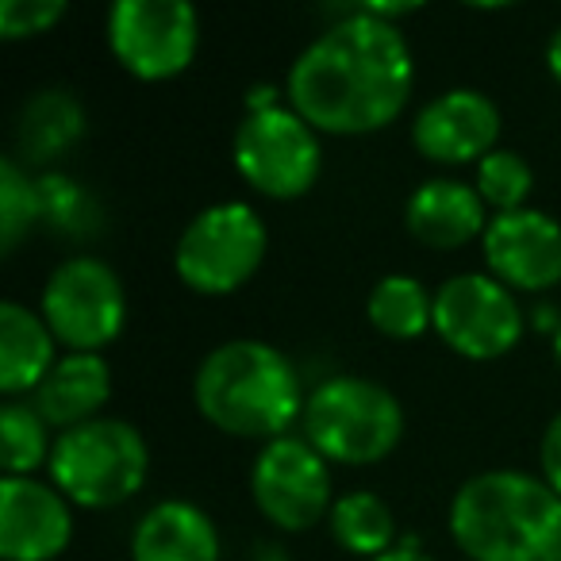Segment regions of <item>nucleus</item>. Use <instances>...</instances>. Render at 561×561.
<instances>
[{"label": "nucleus", "mask_w": 561, "mask_h": 561, "mask_svg": "<svg viewBox=\"0 0 561 561\" xmlns=\"http://www.w3.org/2000/svg\"><path fill=\"white\" fill-rule=\"evenodd\" d=\"M305 438L328 461L369 466L389 458L404 438V408L385 385L339 374L308 392Z\"/></svg>", "instance_id": "nucleus-4"}, {"label": "nucleus", "mask_w": 561, "mask_h": 561, "mask_svg": "<svg viewBox=\"0 0 561 561\" xmlns=\"http://www.w3.org/2000/svg\"><path fill=\"white\" fill-rule=\"evenodd\" d=\"M500 108L481 89H446L435 101L420 108L412 124V142L423 158L435 162H481L489 150H496Z\"/></svg>", "instance_id": "nucleus-14"}, {"label": "nucleus", "mask_w": 561, "mask_h": 561, "mask_svg": "<svg viewBox=\"0 0 561 561\" xmlns=\"http://www.w3.org/2000/svg\"><path fill=\"white\" fill-rule=\"evenodd\" d=\"M0 458H4V477H32L35 466L50 461L47 420L35 404L9 400L0 408Z\"/></svg>", "instance_id": "nucleus-22"}, {"label": "nucleus", "mask_w": 561, "mask_h": 561, "mask_svg": "<svg viewBox=\"0 0 561 561\" xmlns=\"http://www.w3.org/2000/svg\"><path fill=\"white\" fill-rule=\"evenodd\" d=\"M481 247L489 270L507 289L542 293L561 280V224L538 208L496 211Z\"/></svg>", "instance_id": "nucleus-12"}, {"label": "nucleus", "mask_w": 561, "mask_h": 561, "mask_svg": "<svg viewBox=\"0 0 561 561\" xmlns=\"http://www.w3.org/2000/svg\"><path fill=\"white\" fill-rule=\"evenodd\" d=\"M254 504L280 530H308L335 507L331 466L308 438L280 435L262 446L250 469Z\"/></svg>", "instance_id": "nucleus-11"}, {"label": "nucleus", "mask_w": 561, "mask_h": 561, "mask_svg": "<svg viewBox=\"0 0 561 561\" xmlns=\"http://www.w3.org/2000/svg\"><path fill=\"white\" fill-rule=\"evenodd\" d=\"M39 219V181L27 178L16 158H0V250L12 254Z\"/></svg>", "instance_id": "nucleus-23"}, {"label": "nucleus", "mask_w": 561, "mask_h": 561, "mask_svg": "<svg viewBox=\"0 0 561 561\" xmlns=\"http://www.w3.org/2000/svg\"><path fill=\"white\" fill-rule=\"evenodd\" d=\"M435 331L466 358H500L523 339V308L492 273H454L435 289Z\"/></svg>", "instance_id": "nucleus-10"}, {"label": "nucleus", "mask_w": 561, "mask_h": 561, "mask_svg": "<svg viewBox=\"0 0 561 561\" xmlns=\"http://www.w3.org/2000/svg\"><path fill=\"white\" fill-rule=\"evenodd\" d=\"M374 561H435V558H427L423 550H415V542L408 538V542L392 546L389 553H381V558H374Z\"/></svg>", "instance_id": "nucleus-28"}, {"label": "nucleus", "mask_w": 561, "mask_h": 561, "mask_svg": "<svg viewBox=\"0 0 561 561\" xmlns=\"http://www.w3.org/2000/svg\"><path fill=\"white\" fill-rule=\"evenodd\" d=\"M366 316L381 335L415 339L427 328H435V297L412 273H385L369 289Z\"/></svg>", "instance_id": "nucleus-19"}, {"label": "nucleus", "mask_w": 561, "mask_h": 561, "mask_svg": "<svg viewBox=\"0 0 561 561\" xmlns=\"http://www.w3.org/2000/svg\"><path fill=\"white\" fill-rule=\"evenodd\" d=\"M47 469L66 500L81 507H112L147 484L150 450L135 423L96 415L58 435Z\"/></svg>", "instance_id": "nucleus-5"}, {"label": "nucleus", "mask_w": 561, "mask_h": 561, "mask_svg": "<svg viewBox=\"0 0 561 561\" xmlns=\"http://www.w3.org/2000/svg\"><path fill=\"white\" fill-rule=\"evenodd\" d=\"M201 43V16L188 0H116L108 9V47L135 78L181 73Z\"/></svg>", "instance_id": "nucleus-9"}, {"label": "nucleus", "mask_w": 561, "mask_h": 561, "mask_svg": "<svg viewBox=\"0 0 561 561\" xmlns=\"http://www.w3.org/2000/svg\"><path fill=\"white\" fill-rule=\"evenodd\" d=\"M85 127V112L66 89H43L39 96L24 104L20 116V147L35 162H47L58 150H66Z\"/></svg>", "instance_id": "nucleus-20"}, {"label": "nucleus", "mask_w": 561, "mask_h": 561, "mask_svg": "<svg viewBox=\"0 0 561 561\" xmlns=\"http://www.w3.org/2000/svg\"><path fill=\"white\" fill-rule=\"evenodd\" d=\"M546 66H550V73L561 81V24H558V32L550 35V47H546Z\"/></svg>", "instance_id": "nucleus-29"}, {"label": "nucleus", "mask_w": 561, "mask_h": 561, "mask_svg": "<svg viewBox=\"0 0 561 561\" xmlns=\"http://www.w3.org/2000/svg\"><path fill=\"white\" fill-rule=\"evenodd\" d=\"M254 561H293V558L285 550H280V546L262 542V546H257V553H254Z\"/></svg>", "instance_id": "nucleus-30"}, {"label": "nucleus", "mask_w": 561, "mask_h": 561, "mask_svg": "<svg viewBox=\"0 0 561 561\" xmlns=\"http://www.w3.org/2000/svg\"><path fill=\"white\" fill-rule=\"evenodd\" d=\"M331 530H335L339 546H346L351 553H366L369 561L381 558L397 542V519L392 507L385 504L377 492H346L331 507Z\"/></svg>", "instance_id": "nucleus-21"}, {"label": "nucleus", "mask_w": 561, "mask_h": 561, "mask_svg": "<svg viewBox=\"0 0 561 561\" xmlns=\"http://www.w3.org/2000/svg\"><path fill=\"white\" fill-rule=\"evenodd\" d=\"M70 500L35 477H0V558L50 561L70 546Z\"/></svg>", "instance_id": "nucleus-13"}, {"label": "nucleus", "mask_w": 561, "mask_h": 561, "mask_svg": "<svg viewBox=\"0 0 561 561\" xmlns=\"http://www.w3.org/2000/svg\"><path fill=\"white\" fill-rule=\"evenodd\" d=\"M66 16V0H0V35L24 39L39 35Z\"/></svg>", "instance_id": "nucleus-26"}, {"label": "nucleus", "mask_w": 561, "mask_h": 561, "mask_svg": "<svg viewBox=\"0 0 561 561\" xmlns=\"http://www.w3.org/2000/svg\"><path fill=\"white\" fill-rule=\"evenodd\" d=\"M112 397V369L101 354L70 351L50 366V374L35 389V408L47 423L58 427H78V423L96 420Z\"/></svg>", "instance_id": "nucleus-17"}, {"label": "nucleus", "mask_w": 561, "mask_h": 561, "mask_svg": "<svg viewBox=\"0 0 561 561\" xmlns=\"http://www.w3.org/2000/svg\"><path fill=\"white\" fill-rule=\"evenodd\" d=\"M542 477L553 492L561 496V412L546 423V435H542Z\"/></svg>", "instance_id": "nucleus-27"}, {"label": "nucleus", "mask_w": 561, "mask_h": 561, "mask_svg": "<svg viewBox=\"0 0 561 561\" xmlns=\"http://www.w3.org/2000/svg\"><path fill=\"white\" fill-rule=\"evenodd\" d=\"M204 420L234 438H280L305 420V385L277 346L262 339H231L204 354L193 381Z\"/></svg>", "instance_id": "nucleus-2"}, {"label": "nucleus", "mask_w": 561, "mask_h": 561, "mask_svg": "<svg viewBox=\"0 0 561 561\" xmlns=\"http://www.w3.org/2000/svg\"><path fill=\"white\" fill-rule=\"evenodd\" d=\"M131 561H219V530L188 500H158L131 535Z\"/></svg>", "instance_id": "nucleus-16"}, {"label": "nucleus", "mask_w": 561, "mask_h": 561, "mask_svg": "<svg viewBox=\"0 0 561 561\" xmlns=\"http://www.w3.org/2000/svg\"><path fill=\"white\" fill-rule=\"evenodd\" d=\"M412 85L415 62L400 27L358 4L289 66V101L316 131H377L400 116Z\"/></svg>", "instance_id": "nucleus-1"}, {"label": "nucleus", "mask_w": 561, "mask_h": 561, "mask_svg": "<svg viewBox=\"0 0 561 561\" xmlns=\"http://www.w3.org/2000/svg\"><path fill=\"white\" fill-rule=\"evenodd\" d=\"M530 165L523 162V154L515 150H489V154L477 162V193L484 196V204H492L496 211H515L523 208L530 193Z\"/></svg>", "instance_id": "nucleus-24"}, {"label": "nucleus", "mask_w": 561, "mask_h": 561, "mask_svg": "<svg viewBox=\"0 0 561 561\" xmlns=\"http://www.w3.org/2000/svg\"><path fill=\"white\" fill-rule=\"evenodd\" d=\"M546 561H561V546H558V550H553V553H550V558H546Z\"/></svg>", "instance_id": "nucleus-32"}, {"label": "nucleus", "mask_w": 561, "mask_h": 561, "mask_svg": "<svg viewBox=\"0 0 561 561\" xmlns=\"http://www.w3.org/2000/svg\"><path fill=\"white\" fill-rule=\"evenodd\" d=\"M43 320L70 351L101 354L127 323L124 280L93 254L66 257L43 285Z\"/></svg>", "instance_id": "nucleus-7"}, {"label": "nucleus", "mask_w": 561, "mask_h": 561, "mask_svg": "<svg viewBox=\"0 0 561 561\" xmlns=\"http://www.w3.org/2000/svg\"><path fill=\"white\" fill-rule=\"evenodd\" d=\"M55 331L47 320L24 308L20 300L0 305V389L16 397L24 389H39V381L55 366Z\"/></svg>", "instance_id": "nucleus-18"}, {"label": "nucleus", "mask_w": 561, "mask_h": 561, "mask_svg": "<svg viewBox=\"0 0 561 561\" xmlns=\"http://www.w3.org/2000/svg\"><path fill=\"white\" fill-rule=\"evenodd\" d=\"M404 224L420 242L435 250H454L473 234H484V196L454 178H431L412 188L404 204Z\"/></svg>", "instance_id": "nucleus-15"}, {"label": "nucleus", "mask_w": 561, "mask_h": 561, "mask_svg": "<svg viewBox=\"0 0 561 561\" xmlns=\"http://www.w3.org/2000/svg\"><path fill=\"white\" fill-rule=\"evenodd\" d=\"M553 358H558V366H561V323H558V331H553Z\"/></svg>", "instance_id": "nucleus-31"}, {"label": "nucleus", "mask_w": 561, "mask_h": 561, "mask_svg": "<svg viewBox=\"0 0 561 561\" xmlns=\"http://www.w3.org/2000/svg\"><path fill=\"white\" fill-rule=\"evenodd\" d=\"M265 242L270 231L262 216L247 201H224L188 219L173 250V265L188 289L219 297L254 277L265 257Z\"/></svg>", "instance_id": "nucleus-6"}, {"label": "nucleus", "mask_w": 561, "mask_h": 561, "mask_svg": "<svg viewBox=\"0 0 561 561\" xmlns=\"http://www.w3.org/2000/svg\"><path fill=\"white\" fill-rule=\"evenodd\" d=\"M450 535L473 561H546L561 546V496L546 477L489 469L454 492Z\"/></svg>", "instance_id": "nucleus-3"}, {"label": "nucleus", "mask_w": 561, "mask_h": 561, "mask_svg": "<svg viewBox=\"0 0 561 561\" xmlns=\"http://www.w3.org/2000/svg\"><path fill=\"white\" fill-rule=\"evenodd\" d=\"M39 208L55 231L85 234L96 227V201L66 173H43L39 178Z\"/></svg>", "instance_id": "nucleus-25"}, {"label": "nucleus", "mask_w": 561, "mask_h": 561, "mask_svg": "<svg viewBox=\"0 0 561 561\" xmlns=\"http://www.w3.org/2000/svg\"><path fill=\"white\" fill-rule=\"evenodd\" d=\"M320 131L297 108H257L234 127V165L265 196L289 201L308 193L320 178Z\"/></svg>", "instance_id": "nucleus-8"}]
</instances>
